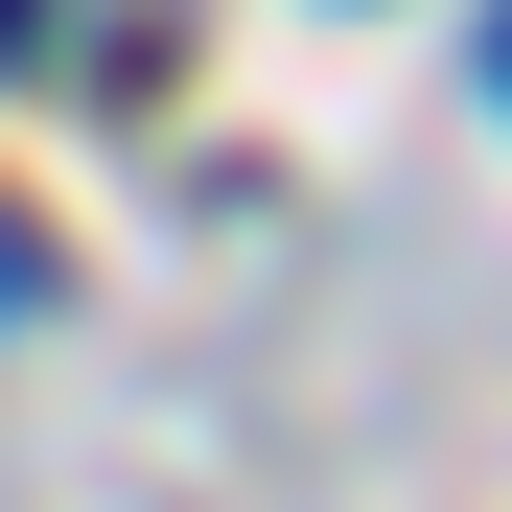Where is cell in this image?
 <instances>
[{"instance_id":"obj_1","label":"cell","mask_w":512,"mask_h":512,"mask_svg":"<svg viewBox=\"0 0 512 512\" xmlns=\"http://www.w3.org/2000/svg\"><path fill=\"white\" fill-rule=\"evenodd\" d=\"M24 303H47V233H0V326H24Z\"/></svg>"},{"instance_id":"obj_2","label":"cell","mask_w":512,"mask_h":512,"mask_svg":"<svg viewBox=\"0 0 512 512\" xmlns=\"http://www.w3.org/2000/svg\"><path fill=\"white\" fill-rule=\"evenodd\" d=\"M0 70H47V0H0Z\"/></svg>"},{"instance_id":"obj_3","label":"cell","mask_w":512,"mask_h":512,"mask_svg":"<svg viewBox=\"0 0 512 512\" xmlns=\"http://www.w3.org/2000/svg\"><path fill=\"white\" fill-rule=\"evenodd\" d=\"M489 94H512V24H489Z\"/></svg>"}]
</instances>
